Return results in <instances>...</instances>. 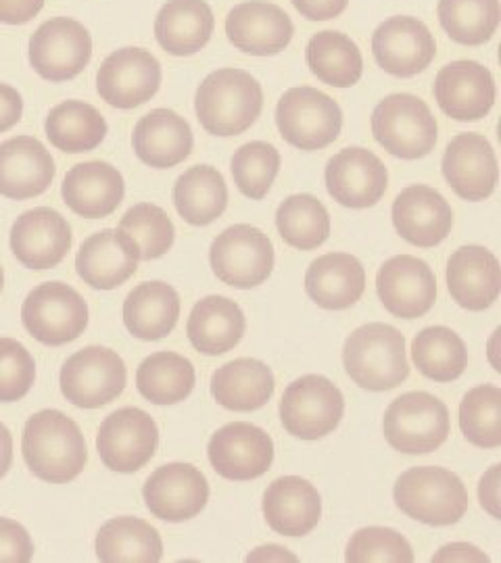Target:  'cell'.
<instances>
[{"label": "cell", "instance_id": "obj_1", "mask_svg": "<svg viewBox=\"0 0 501 563\" xmlns=\"http://www.w3.org/2000/svg\"><path fill=\"white\" fill-rule=\"evenodd\" d=\"M21 455L30 472L48 484L76 481L88 463L80 426L59 409H42L23 428Z\"/></svg>", "mask_w": 501, "mask_h": 563}, {"label": "cell", "instance_id": "obj_2", "mask_svg": "<svg viewBox=\"0 0 501 563\" xmlns=\"http://www.w3.org/2000/svg\"><path fill=\"white\" fill-rule=\"evenodd\" d=\"M263 109V90L251 74L224 67L200 81L195 111L203 130L214 136H239L247 132Z\"/></svg>", "mask_w": 501, "mask_h": 563}, {"label": "cell", "instance_id": "obj_3", "mask_svg": "<svg viewBox=\"0 0 501 563\" xmlns=\"http://www.w3.org/2000/svg\"><path fill=\"white\" fill-rule=\"evenodd\" d=\"M342 363L353 383L366 390H391L407 380L405 339L389 323H366L342 346Z\"/></svg>", "mask_w": 501, "mask_h": 563}, {"label": "cell", "instance_id": "obj_4", "mask_svg": "<svg viewBox=\"0 0 501 563\" xmlns=\"http://www.w3.org/2000/svg\"><path fill=\"white\" fill-rule=\"evenodd\" d=\"M393 497L407 518L428 526L460 522L470 501L460 476L437 465H421L403 472L395 483Z\"/></svg>", "mask_w": 501, "mask_h": 563}, {"label": "cell", "instance_id": "obj_5", "mask_svg": "<svg viewBox=\"0 0 501 563\" xmlns=\"http://www.w3.org/2000/svg\"><path fill=\"white\" fill-rule=\"evenodd\" d=\"M372 136L389 155L416 162L435 151L439 125L418 97L391 95L372 111Z\"/></svg>", "mask_w": 501, "mask_h": 563}, {"label": "cell", "instance_id": "obj_6", "mask_svg": "<svg viewBox=\"0 0 501 563\" xmlns=\"http://www.w3.org/2000/svg\"><path fill=\"white\" fill-rule=\"evenodd\" d=\"M449 411L431 393H405L389 405L382 432L386 443L405 455H426L442 446L449 437Z\"/></svg>", "mask_w": 501, "mask_h": 563}, {"label": "cell", "instance_id": "obj_7", "mask_svg": "<svg viewBox=\"0 0 501 563\" xmlns=\"http://www.w3.org/2000/svg\"><path fill=\"white\" fill-rule=\"evenodd\" d=\"M21 323L32 339L46 346L78 341L88 328V305L63 282H46L30 290L21 305Z\"/></svg>", "mask_w": 501, "mask_h": 563}, {"label": "cell", "instance_id": "obj_8", "mask_svg": "<svg viewBox=\"0 0 501 563\" xmlns=\"http://www.w3.org/2000/svg\"><path fill=\"white\" fill-rule=\"evenodd\" d=\"M276 125L282 139L291 146L301 151H320L341 134V107L316 88H291L282 95L276 107Z\"/></svg>", "mask_w": 501, "mask_h": 563}, {"label": "cell", "instance_id": "obj_9", "mask_svg": "<svg viewBox=\"0 0 501 563\" xmlns=\"http://www.w3.org/2000/svg\"><path fill=\"white\" fill-rule=\"evenodd\" d=\"M126 383V363L107 346H86L61 367V393L80 409H99L116 401Z\"/></svg>", "mask_w": 501, "mask_h": 563}, {"label": "cell", "instance_id": "obj_10", "mask_svg": "<svg viewBox=\"0 0 501 563\" xmlns=\"http://www.w3.org/2000/svg\"><path fill=\"white\" fill-rule=\"evenodd\" d=\"M342 413V393L326 376H303L288 384L282 395V426L301 441H318L335 432L341 423Z\"/></svg>", "mask_w": 501, "mask_h": 563}, {"label": "cell", "instance_id": "obj_11", "mask_svg": "<svg viewBox=\"0 0 501 563\" xmlns=\"http://www.w3.org/2000/svg\"><path fill=\"white\" fill-rule=\"evenodd\" d=\"M209 262L218 280L235 288H255L274 269V246L265 232L249 223L226 228L211 244Z\"/></svg>", "mask_w": 501, "mask_h": 563}, {"label": "cell", "instance_id": "obj_12", "mask_svg": "<svg viewBox=\"0 0 501 563\" xmlns=\"http://www.w3.org/2000/svg\"><path fill=\"white\" fill-rule=\"evenodd\" d=\"M160 428L139 407H121L100 423L97 451L105 467L118 474H134L155 457Z\"/></svg>", "mask_w": 501, "mask_h": 563}, {"label": "cell", "instance_id": "obj_13", "mask_svg": "<svg viewBox=\"0 0 501 563\" xmlns=\"http://www.w3.org/2000/svg\"><path fill=\"white\" fill-rule=\"evenodd\" d=\"M28 55L44 80H74L92 59V36L80 21L55 18L44 21L32 34Z\"/></svg>", "mask_w": 501, "mask_h": 563}, {"label": "cell", "instance_id": "obj_14", "mask_svg": "<svg viewBox=\"0 0 501 563\" xmlns=\"http://www.w3.org/2000/svg\"><path fill=\"white\" fill-rule=\"evenodd\" d=\"M161 86V65L144 48H120L100 63L97 92L116 109H137L151 101Z\"/></svg>", "mask_w": 501, "mask_h": 563}, {"label": "cell", "instance_id": "obj_15", "mask_svg": "<svg viewBox=\"0 0 501 563\" xmlns=\"http://www.w3.org/2000/svg\"><path fill=\"white\" fill-rule=\"evenodd\" d=\"M142 497L151 516L163 522H186L205 509L209 501V484L195 465L167 463L146 478Z\"/></svg>", "mask_w": 501, "mask_h": 563}, {"label": "cell", "instance_id": "obj_16", "mask_svg": "<svg viewBox=\"0 0 501 563\" xmlns=\"http://www.w3.org/2000/svg\"><path fill=\"white\" fill-rule=\"evenodd\" d=\"M207 455L221 478L247 483L272 467L274 441L255 423H226L211 437Z\"/></svg>", "mask_w": 501, "mask_h": 563}, {"label": "cell", "instance_id": "obj_17", "mask_svg": "<svg viewBox=\"0 0 501 563\" xmlns=\"http://www.w3.org/2000/svg\"><path fill=\"white\" fill-rule=\"evenodd\" d=\"M372 55L386 74L414 78L435 60L437 42L418 18L397 15L382 21L377 27L372 36Z\"/></svg>", "mask_w": 501, "mask_h": 563}, {"label": "cell", "instance_id": "obj_18", "mask_svg": "<svg viewBox=\"0 0 501 563\" xmlns=\"http://www.w3.org/2000/svg\"><path fill=\"white\" fill-rule=\"evenodd\" d=\"M377 290L384 309L400 320H418L437 301V278L428 263L412 255H397L382 263Z\"/></svg>", "mask_w": 501, "mask_h": 563}, {"label": "cell", "instance_id": "obj_19", "mask_svg": "<svg viewBox=\"0 0 501 563\" xmlns=\"http://www.w3.org/2000/svg\"><path fill=\"white\" fill-rule=\"evenodd\" d=\"M72 225L51 207H36L20 218L11 228V251L28 269H53L72 251Z\"/></svg>", "mask_w": 501, "mask_h": 563}, {"label": "cell", "instance_id": "obj_20", "mask_svg": "<svg viewBox=\"0 0 501 563\" xmlns=\"http://www.w3.org/2000/svg\"><path fill=\"white\" fill-rule=\"evenodd\" d=\"M326 188L335 201L349 209H368L381 201L389 186L384 163L368 148L351 146L326 165Z\"/></svg>", "mask_w": 501, "mask_h": 563}, {"label": "cell", "instance_id": "obj_21", "mask_svg": "<svg viewBox=\"0 0 501 563\" xmlns=\"http://www.w3.org/2000/svg\"><path fill=\"white\" fill-rule=\"evenodd\" d=\"M443 176L464 201L479 202L495 192L498 157L482 134H458L443 155Z\"/></svg>", "mask_w": 501, "mask_h": 563}, {"label": "cell", "instance_id": "obj_22", "mask_svg": "<svg viewBox=\"0 0 501 563\" xmlns=\"http://www.w3.org/2000/svg\"><path fill=\"white\" fill-rule=\"evenodd\" d=\"M493 74L477 60H454L435 78V99L443 113L456 121H479L495 104Z\"/></svg>", "mask_w": 501, "mask_h": 563}, {"label": "cell", "instance_id": "obj_23", "mask_svg": "<svg viewBox=\"0 0 501 563\" xmlns=\"http://www.w3.org/2000/svg\"><path fill=\"white\" fill-rule=\"evenodd\" d=\"M295 34V25L279 4L249 0L237 4L226 18V36L235 48L253 57L282 53Z\"/></svg>", "mask_w": 501, "mask_h": 563}, {"label": "cell", "instance_id": "obj_24", "mask_svg": "<svg viewBox=\"0 0 501 563\" xmlns=\"http://www.w3.org/2000/svg\"><path fill=\"white\" fill-rule=\"evenodd\" d=\"M393 225L403 241L433 249L442 244L454 228V211L442 192L431 186L414 184L401 190L393 202Z\"/></svg>", "mask_w": 501, "mask_h": 563}, {"label": "cell", "instance_id": "obj_25", "mask_svg": "<svg viewBox=\"0 0 501 563\" xmlns=\"http://www.w3.org/2000/svg\"><path fill=\"white\" fill-rule=\"evenodd\" d=\"M55 174V162L39 139L15 136L0 144V195L4 199L41 197L51 188Z\"/></svg>", "mask_w": 501, "mask_h": 563}, {"label": "cell", "instance_id": "obj_26", "mask_svg": "<svg viewBox=\"0 0 501 563\" xmlns=\"http://www.w3.org/2000/svg\"><path fill=\"white\" fill-rule=\"evenodd\" d=\"M61 195L76 216L102 220L118 211L126 195V181L111 163H78L67 172L61 184Z\"/></svg>", "mask_w": 501, "mask_h": 563}, {"label": "cell", "instance_id": "obj_27", "mask_svg": "<svg viewBox=\"0 0 501 563\" xmlns=\"http://www.w3.org/2000/svg\"><path fill=\"white\" fill-rule=\"evenodd\" d=\"M447 288L451 299L464 309H489L500 297L501 267L498 257L479 244L460 246L447 262Z\"/></svg>", "mask_w": 501, "mask_h": 563}, {"label": "cell", "instance_id": "obj_28", "mask_svg": "<svg viewBox=\"0 0 501 563\" xmlns=\"http://www.w3.org/2000/svg\"><path fill=\"white\" fill-rule=\"evenodd\" d=\"M263 516L282 537H305L322 518L318 488L301 476H282L263 493Z\"/></svg>", "mask_w": 501, "mask_h": 563}, {"label": "cell", "instance_id": "obj_29", "mask_svg": "<svg viewBox=\"0 0 501 563\" xmlns=\"http://www.w3.org/2000/svg\"><path fill=\"white\" fill-rule=\"evenodd\" d=\"M193 130L188 121L172 109H153L139 120L132 146L144 165L170 169L181 165L193 153Z\"/></svg>", "mask_w": 501, "mask_h": 563}, {"label": "cell", "instance_id": "obj_30", "mask_svg": "<svg viewBox=\"0 0 501 563\" xmlns=\"http://www.w3.org/2000/svg\"><path fill=\"white\" fill-rule=\"evenodd\" d=\"M76 272L95 290H116L139 272V260L118 230H100L81 242Z\"/></svg>", "mask_w": 501, "mask_h": 563}, {"label": "cell", "instance_id": "obj_31", "mask_svg": "<svg viewBox=\"0 0 501 563\" xmlns=\"http://www.w3.org/2000/svg\"><path fill=\"white\" fill-rule=\"evenodd\" d=\"M305 290L322 309H349L366 290V269L358 257L347 253L322 255L307 267Z\"/></svg>", "mask_w": 501, "mask_h": 563}, {"label": "cell", "instance_id": "obj_32", "mask_svg": "<svg viewBox=\"0 0 501 563\" xmlns=\"http://www.w3.org/2000/svg\"><path fill=\"white\" fill-rule=\"evenodd\" d=\"M216 18L207 0H167L155 20V38L174 57H190L211 41Z\"/></svg>", "mask_w": 501, "mask_h": 563}, {"label": "cell", "instance_id": "obj_33", "mask_svg": "<svg viewBox=\"0 0 501 563\" xmlns=\"http://www.w3.org/2000/svg\"><path fill=\"white\" fill-rule=\"evenodd\" d=\"M244 330L247 320L241 307L220 295H211L197 302L186 322L188 341L209 357L232 351L242 341Z\"/></svg>", "mask_w": 501, "mask_h": 563}, {"label": "cell", "instance_id": "obj_34", "mask_svg": "<svg viewBox=\"0 0 501 563\" xmlns=\"http://www.w3.org/2000/svg\"><path fill=\"white\" fill-rule=\"evenodd\" d=\"M181 297L165 282H142L123 301V323L134 339L161 341L176 328Z\"/></svg>", "mask_w": 501, "mask_h": 563}, {"label": "cell", "instance_id": "obj_35", "mask_svg": "<svg viewBox=\"0 0 501 563\" xmlns=\"http://www.w3.org/2000/svg\"><path fill=\"white\" fill-rule=\"evenodd\" d=\"M274 374L263 362L241 357L218 367L211 376V395L230 411H258L274 395Z\"/></svg>", "mask_w": 501, "mask_h": 563}, {"label": "cell", "instance_id": "obj_36", "mask_svg": "<svg viewBox=\"0 0 501 563\" xmlns=\"http://www.w3.org/2000/svg\"><path fill=\"white\" fill-rule=\"evenodd\" d=\"M107 121L99 109L84 101H65L53 107L44 121L51 144L67 155L90 153L107 136Z\"/></svg>", "mask_w": 501, "mask_h": 563}, {"label": "cell", "instance_id": "obj_37", "mask_svg": "<svg viewBox=\"0 0 501 563\" xmlns=\"http://www.w3.org/2000/svg\"><path fill=\"white\" fill-rule=\"evenodd\" d=\"M97 558L105 563H157L163 560V541L151 523L121 516L100 526Z\"/></svg>", "mask_w": 501, "mask_h": 563}, {"label": "cell", "instance_id": "obj_38", "mask_svg": "<svg viewBox=\"0 0 501 563\" xmlns=\"http://www.w3.org/2000/svg\"><path fill=\"white\" fill-rule=\"evenodd\" d=\"M174 205L182 220L190 225H209L228 207V186L211 165L186 169L174 184Z\"/></svg>", "mask_w": 501, "mask_h": 563}, {"label": "cell", "instance_id": "obj_39", "mask_svg": "<svg viewBox=\"0 0 501 563\" xmlns=\"http://www.w3.org/2000/svg\"><path fill=\"white\" fill-rule=\"evenodd\" d=\"M305 60L312 74L333 88H351L363 74L360 46L347 34L333 30L312 36L305 48Z\"/></svg>", "mask_w": 501, "mask_h": 563}, {"label": "cell", "instance_id": "obj_40", "mask_svg": "<svg viewBox=\"0 0 501 563\" xmlns=\"http://www.w3.org/2000/svg\"><path fill=\"white\" fill-rule=\"evenodd\" d=\"M195 367L184 355L160 351L149 355L137 369V388L155 405L182 402L195 388Z\"/></svg>", "mask_w": 501, "mask_h": 563}, {"label": "cell", "instance_id": "obj_41", "mask_svg": "<svg viewBox=\"0 0 501 563\" xmlns=\"http://www.w3.org/2000/svg\"><path fill=\"white\" fill-rule=\"evenodd\" d=\"M412 360L422 376L435 383H454L468 367V351L451 328L431 325L412 342Z\"/></svg>", "mask_w": 501, "mask_h": 563}, {"label": "cell", "instance_id": "obj_42", "mask_svg": "<svg viewBox=\"0 0 501 563\" xmlns=\"http://www.w3.org/2000/svg\"><path fill=\"white\" fill-rule=\"evenodd\" d=\"M118 232L130 244L139 262L160 260L176 241V228L170 216L153 202L130 207L120 220Z\"/></svg>", "mask_w": 501, "mask_h": 563}, {"label": "cell", "instance_id": "obj_43", "mask_svg": "<svg viewBox=\"0 0 501 563\" xmlns=\"http://www.w3.org/2000/svg\"><path fill=\"white\" fill-rule=\"evenodd\" d=\"M282 241L299 251H314L330 236V216L314 195H293L276 211Z\"/></svg>", "mask_w": 501, "mask_h": 563}, {"label": "cell", "instance_id": "obj_44", "mask_svg": "<svg viewBox=\"0 0 501 563\" xmlns=\"http://www.w3.org/2000/svg\"><path fill=\"white\" fill-rule=\"evenodd\" d=\"M437 15L451 41L481 46L500 27V0H439Z\"/></svg>", "mask_w": 501, "mask_h": 563}, {"label": "cell", "instance_id": "obj_45", "mask_svg": "<svg viewBox=\"0 0 501 563\" xmlns=\"http://www.w3.org/2000/svg\"><path fill=\"white\" fill-rule=\"evenodd\" d=\"M460 428L466 441L475 446H500L501 390L498 386L482 384L466 393L460 405Z\"/></svg>", "mask_w": 501, "mask_h": 563}, {"label": "cell", "instance_id": "obj_46", "mask_svg": "<svg viewBox=\"0 0 501 563\" xmlns=\"http://www.w3.org/2000/svg\"><path fill=\"white\" fill-rule=\"evenodd\" d=\"M230 169L242 195L251 201H261L281 172V153L268 142H247L235 153Z\"/></svg>", "mask_w": 501, "mask_h": 563}, {"label": "cell", "instance_id": "obj_47", "mask_svg": "<svg viewBox=\"0 0 501 563\" xmlns=\"http://www.w3.org/2000/svg\"><path fill=\"white\" fill-rule=\"evenodd\" d=\"M345 560L351 563H412L414 551L397 530L368 526L351 537Z\"/></svg>", "mask_w": 501, "mask_h": 563}, {"label": "cell", "instance_id": "obj_48", "mask_svg": "<svg viewBox=\"0 0 501 563\" xmlns=\"http://www.w3.org/2000/svg\"><path fill=\"white\" fill-rule=\"evenodd\" d=\"M36 383V362L15 339H0V402H18Z\"/></svg>", "mask_w": 501, "mask_h": 563}, {"label": "cell", "instance_id": "obj_49", "mask_svg": "<svg viewBox=\"0 0 501 563\" xmlns=\"http://www.w3.org/2000/svg\"><path fill=\"white\" fill-rule=\"evenodd\" d=\"M34 558V541L18 520L0 518V563H28Z\"/></svg>", "mask_w": 501, "mask_h": 563}, {"label": "cell", "instance_id": "obj_50", "mask_svg": "<svg viewBox=\"0 0 501 563\" xmlns=\"http://www.w3.org/2000/svg\"><path fill=\"white\" fill-rule=\"evenodd\" d=\"M301 18L309 21H328L339 18L349 0H291Z\"/></svg>", "mask_w": 501, "mask_h": 563}, {"label": "cell", "instance_id": "obj_51", "mask_svg": "<svg viewBox=\"0 0 501 563\" xmlns=\"http://www.w3.org/2000/svg\"><path fill=\"white\" fill-rule=\"evenodd\" d=\"M500 483L501 467L495 463L484 472L481 484H479V499H481L482 509L495 520L501 518Z\"/></svg>", "mask_w": 501, "mask_h": 563}, {"label": "cell", "instance_id": "obj_52", "mask_svg": "<svg viewBox=\"0 0 501 563\" xmlns=\"http://www.w3.org/2000/svg\"><path fill=\"white\" fill-rule=\"evenodd\" d=\"M44 7V0H0V23L23 25L34 20Z\"/></svg>", "mask_w": 501, "mask_h": 563}, {"label": "cell", "instance_id": "obj_53", "mask_svg": "<svg viewBox=\"0 0 501 563\" xmlns=\"http://www.w3.org/2000/svg\"><path fill=\"white\" fill-rule=\"evenodd\" d=\"M23 115V99L18 88L0 84V134L13 130Z\"/></svg>", "mask_w": 501, "mask_h": 563}, {"label": "cell", "instance_id": "obj_54", "mask_svg": "<svg viewBox=\"0 0 501 563\" xmlns=\"http://www.w3.org/2000/svg\"><path fill=\"white\" fill-rule=\"evenodd\" d=\"M433 562L437 563H449V562H489V555H484L479 547L468 543H451L442 547L435 555H433Z\"/></svg>", "mask_w": 501, "mask_h": 563}, {"label": "cell", "instance_id": "obj_55", "mask_svg": "<svg viewBox=\"0 0 501 563\" xmlns=\"http://www.w3.org/2000/svg\"><path fill=\"white\" fill-rule=\"evenodd\" d=\"M247 562H299L286 547L281 544H263L247 555Z\"/></svg>", "mask_w": 501, "mask_h": 563}, {"label": "cell", "instance_id": "obj_56", "mask_svg": "<svg viewBox=\"0 0 501 563\" xmlns=\"http://www.w3.org/2000/svg\"><path fill=\"white\" fill-rule=\"evenodd\" d=\"M13 465V434L0 422V481L9 474Z\"/></svg>", "mask_w": 501, "mask_h": 563}, {"label": "cell", "instance_id": "obj_57", "mask_svg": "<svg viewBox=\"0 0 501 563\" xmlns=\"http://www.w3.org/2000/svg\"><path fill=\"white\" fill-rule=\"evenodd\" d=\"M501 328H498L495 332H493V339L489 342V360L493 363V367H495V372H501L500 363L495 362V342H498V334H500Z\"/></svg>", "mask_w": 501, "mask_h": 563}, {"label": "cell", "instance_id": "obj_58", "mask_svg": "<svg viewBox=\"0 0 501 563\" xmlns=\"http://www.w3.org/2000/svg\"><path fill=\"white\" fill-rule=\"evenodd\" d=\"M2 290H4V267L0 265V295H2Z\"/></svg>", "mask_w": 501, "mask_h": 563}]
</instances>
